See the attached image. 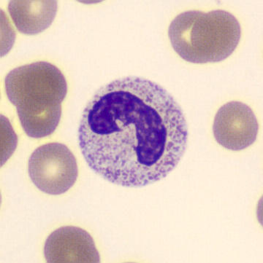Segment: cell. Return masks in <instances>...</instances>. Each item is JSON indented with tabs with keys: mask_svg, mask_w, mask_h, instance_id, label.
Wrapping results in <instances>:
<instances>
[{
	"mask_svg": "<svg viewBox=\"0 0 263 263\" xmlns=\"http://www.w3.org/2000/svg\"><path fill=\"white\" fill-rule=\"evenodd\" d=\"M168 36L172 48L186 62L216 63L225 60L236 49L241 27L226 10H188L172 21Z\"/></svg>",
	"mask_w": 263,
	"mask_h": 263,
	"instance_id": "obj_3",
	"label": "cell"
},
{
	"mask_svg": "<svg viewBox=\"0 0 263 263\" xmlns=\"http://www.w3.org/2000/svg\"><path fill=\"white\" fill-rule=\"evenodd\" d=\"M5 87L28 137L44 138L55 132L67 93V82L58 68L46 62L15 68L7 74Z\"/></svg>",
	"mask_w": 263,
	"mask_h": 263,
	"instance_id": "obj_2",
	"label": "cell"
},
{
	"mask_svg": "<svg viewBox=\"0 0 263 263\" xmlns=\"http://www.w3.org/2000/svg\"><path fill=\"white\" fill-rule=\"evenodd\" d=\"M10 17L21 33L39 34L51 25L57 13L55 0H12L8 4Z\"/></svg>",
	"mask_w": 263,
	"mask_h": 263,
	"instance_id": "obj_7",
	"label": "cell"
},
{
	"mask_svg": "<svg viewBox=\"0 0 263 263\" xmlns=\"http://www.w3.org/2000/svg\"><path fill=\"white\" fill-rule=\"evenodd\" d=\"M259 123L250 107L240 102H230L218 110L213 132L216 141L223 147L240 151L255 142Z\"/></svg>",
	"mask_w": 263,
	"mask_h": 263,
	"instance_id": "obj_5",
	"label": "cell"
},
{
	"mask_svg": "<svg viewBox=\"0 0 263 263\" xmlns=\"http://www.w3.org/2000/svg\"><path fill=\"white\" fill-rule=\"evenodd\" d=\"M28 172L40 191L57 196L69 191L77 180V161L67 146L48 143L37 148L31 155Z\"/></svg>",
	"mask_w": 263,
	"mask_h": 263,
	"instance_id": "obj_4",
	"label": "cell"
},
{
	"mask_svg": "<svg viewBox=\"0 0 263 263\" xmlns=\"http://www.w3.org/2000/svg\"><path fill=\"white\" fill-rule=\"evenodd\" d=\"M188 127L161 85L127 77L96 92L82 114L78 142L87 164L117 185L141 187L166 177L182 160Z\"/></svg>",
	"mask_w": 263,
	"mask_h": 263,
	"instance_id": "obj_1",
	"label": "cell"
},
{
	"mask_svg": "<svg viewBox=\"0 0 263 263\" xmlns=\"http://www.w3.org/2000/svg\"><path fill=\"white\" fill-rule=\"evenodd\" d=\"M47 262H100L95 241L84 230L64 226L54 231L44 246Z\"/></svg>",
	"mask_w": 263,
	"mask_h": 263,
	"instance_id": "obj_6",
	"label": "cell"
}]
</instances>
